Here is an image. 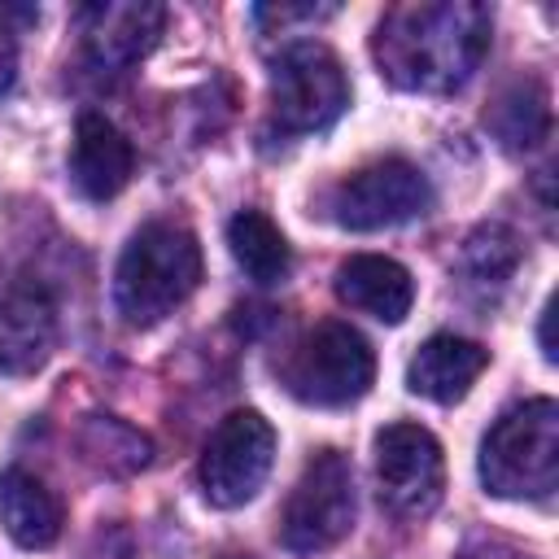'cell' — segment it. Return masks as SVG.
Listing matches in <instances>:
<instances>
[{
  "instance_id": "6da1fadb",
  "label": "cell",
  "mask_w": 559,
  "mask_h": 559,
  "mask_svg": "<svg viewBox=\"0 0 559 559\" xmlns=\"http://www.w3.org/2000/svg\"><path fill=\"white\" fill-rule=\"evenodd\" d=\"M493 13L476 0H415L384 9L371 52L402 92H454L489 52Z\"/></svg>"
},
{
  "instance_id": "7a4b0ae2",
  "label": "cell",
  "mask_w": 559,
  "mask_h": 559,
  "mask_svg": "<svg viewBox=\"0 0 559 559\" xmlns=\"http://www.w3.org/2000/svg\"><path fill=\"white\" fill-rule=\"evenodd\" d=\"M201 284V245L188 227H140L114 271V301L127 323H157Z\"/></svg>"
},
{
  "instance_id": "3957f363",
  "label": "cell",
  "mask_w": 559,
  "mask_h": 559,
  "mask_svg": "<svg viewBox=\"0 0 559 559\" xmlns=\"http://www.w3.org/2000/svg\"><path fill=\"white\" fill-rule=\"evenodd\" d=\"M480 480L498 498H550L559 485V406L550 397L511 406L485 432Z\"/></svg>"
},
{
  "instance_id": "277c9868",
  "label": "cell",
  "mask_w": 559,
  "mask_h": 559,
  "mask_svg": "<svg viewBox=\"0 0 559 559\" xmlns=\"http://www.w3.org/2000/svg\"><path fill=\"white\" fill-rule=\"evenodd\" d=\"M376 358L362 332L349 323H319L301 345L284 358L280 380L306 406H349L371 389Z\"/></svg>"
},
{
  "instance_id": "5b68a950",
  "label": "cell",
  "mask_w": 559,
  "mask_h": 559,
  "mask_svg": "<svg viewBox=\"0 0 559 559\" xmlns=\"http://www.w3.org/2000/svg\"><path fill=\"white\" fill-rule=\"evenodd\" d=\"M349 105L336 52L319 39H293L271 57V114L284 131H323Z\"/></svg>"
},
{
  "instance_id": "8992f818",
  "label": "cell",
  "mask_w": 559,
  "mask_h": 559,
  "mask_svg": "<svg viewBox=\"0 0 559 559\" xmlns=\"http://www.w3.org/2000/svg\"><path fill=\"white\" fill-rule=\"evenodd\" d=\"M349 528H354V467L341 450H319L284 502L280 542L293 555H323Z\"/></svg>"
},
{
  "instance_id": "52a82bcc",
  "label": "cell",
  "mask_w": 559,
  "mask_h": 559,
  "mask_svg": "<svg viewBox=\"0 0 559 559\" xmlns=\"http://www.w3.org/2000/svg\"><path fill=\"white\" fill-rule=\"evenodd\" d=\"M432 205V188L419 175V166L402 157H380L345 175L328 192V214L349 227V231H376V227H397Z\"/></svg>"
},
{
  "instance_id": "ba28073f",
  "label": "cell",
  "mask_w": 559,
  "mask_h": 559,
  "mask_svg": "<svg viewBox=\"0 0 559 559\" xmlns=\"http://www.w3.org/2000/svg\"><path fill=\"white\" fill-rule=\"evenodd\" d=\"M275 459V432L258 411H231L218 419L201 450V489L214 507H240L249 502Z\"/></svg>"
},
{
  "instance_id": "9c48e42d",
  "label": "cell",
  "mask_w": 559,
  "mask_h": 559,
  "mask_svg": "<svg viewBox=\"0 0 559 559\" xmlns=\"http://www.w3.org/2000/svg\"><path fill=\"white\" fill-rule=\"evenodd\" d=\"M376 485L380 502L402 520H424L437 511L445 489L441 445L419 424H389L376 437Z\"/></svg>"
},
{
  "instance_id": "30bf717a",
  "label": "cell",
  "mask_w": 559,
  "mask_h": 559,
  "mask_svg": "<svg viewBox=\"0 0 559 559\" xmlns=\"http://www.w3.org/2000/svg\"><path fill=\"white\" fill-rule=\"evenodd\" d=\"M57 341V301L44 280L13 271L0 275V371H35Z\"/></svg>"
},
{
  "instance_id": "8fae6325",
  "label": "cell",
  "mask_w": 559,
  "mask_h": 559,
  "mask_svg": "<svg viewBox=\"0 0 559 559\" xmlns=\"http://www.w3.org/2000/svg\"><path fill=\"white\" fill-rule=\"evenodd\" d=\"M83 52L96 70H131L162 35L166 9L148 0H96L74 13Z\"/></svg>"
},
{
  "instance_id": "7c38bea8",
  "label": "cell",
  "mask_w": 559,
  "mask_h": 559,
  "mask_svg": "<svg viewBox=\"0 0 559 559\" xmlns=\"http://www.w3.org/2000/svg\"><path fill=\"white\" fill-rule=\"evenodd\" d=\"M135 153L105 114H79L70 144V179L87 201H109L127 188Z\"/></svg>"
},
{
  "instance_id": "4fadbf2b",
  "label": "cell",
  "mask_w": 559,
  "mask_h": 559,
  "mask_svg": "<svg viewBox=\"0 0 559 559\" xmlns=\"http://www.w3.org/2000/svg\"><path fill=\"white\" fill-rule=\"evenodd\" d=\"M336 297L380 323H402L415 301V280L393 258L358 253L336 271Z\"/></svg>"
},
{
  "instance_id": "5bb4252c",
  "label": "cell",
  "mask_w": 559,
  "mask_h": 559,
  "mask_svg": "<svg viewBox=\"0 0 559 559\" xmlns=\"http://www.w3.org/2000/svg\"><path fill=\"white\" fill-rule=\"evenodd\" d=\"M485 362H489L485 345H476L467 336H454V332H437L411 358L406 384H411V393H419L428 402H459L476 384Z\"/></svg>"
},
{
  "instance_id": "9a60e30c",
  "label": "cell",
  "mask_w": 559,
  "mask_h": 559,
  "mask_svg": "<svg viewBox=\"0 0 559 559\" xmlns=\"http://www.w3.org/2000/svg\"><path fill=\"white\" fill-rule=\"evenodd\" d=\"M0 520L9 537L26 550H44L61 537V498L26 467L0 472Z\"/></svg>"
},
{
  "instance_id": "2e32d148",
  "label": "cell",
  "mask_w": 559,
  "mask_h": 559,
  "mask_svg": "<svg viewBox=\"0 0 559 559\" xmlns=\"http://www.w3.org/2000/svg\"><path fill=\"white\" fill-rule=\"evenodd\" d=\"M485 127L502 140V148L511 153H524V148H537L546 135H550V96L537 79H520L511 83L485 114Z\"/></svg>"
},
{
  "instance_id": "e0dca14e",
  "label": "cell",
  "mask_w": 559,
  "mask_h": 559,
  "mask_svg": "<svg viewBox=\"0 0 559 559\" xmlns=\"http://www.w3.org/2000/svg\"><path fill=\"white\" fill-rule=\"evenodd\" d=\"M227 245H231V258L240 262V271L258 284H280L293 266L284 231L262 210H240L227 223Z\"/></svg>"
},
{
  "instance_id": "ac0fdd59",
  "label": "cell",
  "mask_w": 559,
  "mask_h": 559,
  "mask_svg": "<svg viewBox=\"0 0 559 559\" xmlns=\"http://www.w3.org/2000/svg\"><path fill=\"white\" fill-rule=\"evenodd\" d=\"M520 266V240L511 227L502 223H485L476 227L467 240H463V253H459V271L472 280V284H485V288H502Z\"/></svg>"
},
{
  "instance_id": "d6986e66",
  "label": "cell",
  "mask_w": 559,
  "mask_h": 559,
  "mask_svg": "<svg viewBox=\"0 0 559 559\" xmlns=\"http://www.w3.org/2000/svg\"><path fill=\"white\" fill-rule=\"evenodd\" d=\"M83 450H87L100 467H109V472H135V467L148 463V441H144L135 428H127L122 419H109V415H96V419L87 424Z\"/></svg>"
},
{
  "instance_id": "ffe728a7",
  "label": "cell",
  "mask_w": 559,
  "mask_h": 559,
  "mask_svg": "<svg viewBox=\"0 0 559 559\" xmlns=\"http://www.w3.org/2000/svg\"><path fill=\"white\" fill-rule=\"evenodd\" d=\"M328 13H336V9L332 4H258L253 9V22L284 26V22H297V17H328Z\"/></svg>"
},
{
  "instance_id": "44dd1931",
  "label": "cell",
  "mask_w": 559,
  "mask_h": 559,
  "mask_svg": "<svg viewBox=\"0 0 559 559\" xmlns=\"http://www.w3.org/2000/svg\"><path fill=\"white\" fill-rule=\"evenodd\" d=\"M13 79H17V39H13V31L0 22V92H9Z\"/></svg>"
},
{
  "instance_id": "7402d4cb",
  "label": "cell",
  "mask_w": 559,
  "mask_h": 559,
  "mask_svg": "<svg viewBox=\"0 0 559 559\" xmlns=\"http://www.w3.org/2000/svg\"><path fill=\"white\" fill-rule=\"evenodd\" d=\"M459 559H524V555L511 550V546H502V542H476V546H467Z\"/></svg>"
},
{
  "instance_id": "603a6c76",
  "label": "cell",
  "mask_w": 559,
  "mask_h": 559,
  "mask_svg": "<svg viewBox=\"0 0 559 559\" xmlns=\"http://www.w3.org/2000/svg\"><path fill=\"white\" fill-rule=\"evenodd\" d=\"M550 319H555V310L546 306V310H542V354H546V358L555 362V341H550Z\"/></svg>"
},
{
  "instance_id": "cb8c5ba5",
  "label": "cell",
  "mask_w": 559,
  "mask_h": 559,
  "mask_svg": "<svg viewBox=\"0 0 559 559\" xmlns=\"http://www.w3.org/2000/svg\"><path fill=\"white\" fill-rule=\"evenodd\" d=\"M223 559H249V555H223Z\"/></svg>"
}]
</instances>
